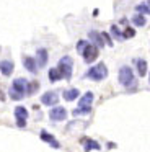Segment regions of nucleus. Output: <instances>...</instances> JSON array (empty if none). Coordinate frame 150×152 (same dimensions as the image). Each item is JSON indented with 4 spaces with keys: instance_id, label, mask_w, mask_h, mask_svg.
Here are the masks:
<instances>
[{
    "instance_id": "nucleus-15",
    "label": "nucleus",
    "mask_w": 150,
    "mask_h": 152,
    "mask_svg": "<svg viewBox=\"0 0 150 152\" xmlns=\"http://www.w3.org/2000/svg\"><path fill=\"white\" fill-rule=\"evenodd\" d=\"M83 149H85V151H101V145L98 144L96 141H91V139H88V141L85 142Z\"/></svg>"
},
{
    "instance_id": "nucleus-2",
    "label": "nucleus",
    "mask_w": 150,
    "mask_h": 152,
    "mask_svg": "<svg viewBox=\"0 0 150 152\" xmlns=\"http://www.w3.org/2000/svg\"><path fill=\"white\" fill-rule=\"evenodd\" d=\"M91 103H93V93H91V92H87V93H85V95L80 98V102H78V108L74 110V116L87 115V113H90Z\"/></svg>"
},
{
    "instance_id": "nucleus-9",
    "label": "nucleus",
    "mask_w": 150,
    "mask_h": 152,
    "mask_svg": "<svg viewBox=\"0 0 150 152\" xmlns=\"http://www.w3.org/2000/svg\"><path fill=\"white\" fill-rule=\"evenodd\" d=\"M41 103L46 106H54L59 103V95L55 92H47L41 96Z\"/></svg>"
},
{
    "instance_id": "nucleus-1",
    "label": "nucleus",
    "mask_w": 150,
    "mask_h": 152,
    "mask_svg": "<svg viewBox=\"0 0 150 152\" xmlns=\"http://www.w3.org/2000/svg\"><path fill=\"white\" fill-rule=\"evenodd\" d=\"M26 87H28V82L25 79H16L13 80V85L10 88V98L12 100H21L23 96L26 95Z\"/></svg>"
},
{
    "instance_id": "nucleus-5",
    "label": "nucleus",
    "mask_w": 150,
    "mask_h": 152,
    "mask_svg": "<svg viewBox=\"0 0 150 152\" xmlns=\"http://www.w3.org/2000/svg\"><path fill=\"white\" fill-rule=\"evenodd\" d=\"M82 54H83V59H85V62H93V61H96V57H98V48L95 46V44H88V43H85L83 46H82Z\"/></svg>"
},
{
    "instance_id": "nucleus-11",
    "label": "nucleus",
    "mask_w": 150,
    "mask_h": 152,
    "mask_svg": "<svg viewBox=\"0 0 150 152\" xmlns=\"http://www.w3.org/2000/svg\"><path fill=\"white\" fill-rule=\"evenodd\" d=\"M88 38H90V39H93V43H95V46H96V48H103L104 46L103 34L98 33V31H90V33H88Z\"/></svg>"
},
{
    "instance_id": "nucleus-21",
    "label": "nucleus",
    "mask_w": 150,
    "mask_h": 152,
    "mask_svg": "<svg viewBox=\"0 0 150 152\" xmlns=\"http://www.w3.org/2000/svg\"><path fill=\"white\" fill-rule=\"evenodd\" d=\"M135 12H137V13H142V15H149L150 13V7H149V5H137Z\"/></svg>"
},
{
    "instance_id": "nucleus-6",
    "label": "nucleus",
    "mask_w": 150,
    "mask_h": 152,
    "mask_svg": "<svg viewBox=\"0 0 150 152\" xmlns=\"http://www.w3.org/2000/svg\"><path fill=\"white\" fill-rule=\"evenodd\" d=\"M119 82H121V85H124V87H132L134 85V74H132V69H130V67L124 66L119 69Z\"/></svg>"
},
{
    "instance_id": "nucleus-10",
    "label": "nucleus",
    "mask_w": 150,
    "mask_h": 152,
    "mask_svg": "<svg viewBox=\"0 0 150 152\" xmlns=\"http://www.w3.org/2000/svg\"><path fill=\"white\" fill-rule=\"evenodd\" d=\"M0 72L5 77H10L13 74V62L12 61H2L0 62Z\"/></svg>"
},
{
    "instance_id": "nucleus-8",
    "label": "nucleus",
    "mask_w": 150,
    "mask_h": 152,
    "mask_svg": "<svg viewBox=\"0 0 150 152\" xmlns=\"http://www.w3.org/2000/svg\"><path fill=\"white\" fill-rule=\"evenodd\" d=\"M49 118L52 119V121H64L65 118H67V111H65V108H62V106H55L49 111Z\"/></svg>"
},
{
    "instance_id": "nucleus-7",
    "label": "nucleus",
    "mask_w": 150,
    "mask_h": 152,
    "mask_svg": "<svg viewBox=\"0 0 150 152\" xmlns=\"http://www.w3.org/2000/svg\"><path fill=\"white\" fill-rule=\"evenodd\" d=\"M15 118H16L18 128H25L26 119H28V110H26L25 106H16L15 108Z\"/></svg>"
},
{
    "instance_id": "nucleus-16",
    "label": "nucleus",
    "mask_w": 150,
    "mask_h": 152,
    "mask_svg": "<svg viewBox=\"0 0 150 152\" xmlns=\"http://www.w3.org/2000/svg\"><path fill=\"white\" fill-rule=\"evenodd\" d=\"M137 72H139L140 77H143L147 74V62L143 59H139L137 61Z\"/></svg>"
},
{
    "instance_id": "nucleus-4",
    "label": "nucleus",
    "mask_w": 150,
    "mask_h": 152,
    "mask_svg": "<svg viewBox=\"0 0 150 152\" xmlns=\"http://www.w3.org/2000/svg\"><path fill=\"white\" fill-rule=\"evenodd\" d=\"M87 77L91 80H103L108 77V69L104 64H96L95 67H91L87 72Z\"/></svg>"
},
{
    "instance_id": "nucleus-23",
    "label": "nucleus",
    "mask_w": 150,
    "mask_h": 152,
    "mask_svg": "<svg viewBox=\"0 0 150 152\" xmlns=\"http://www.w3.org/2000/svg\"><path fill=\"white\" fill-rule=\"evenodd\" d=\"M3 100H5V95H3L2 90H0V102H3Z\"/></svg>"
},
{
    "instance_id": "nucleus-17",
    "label": "nucleus",
    "mask_w": 150,
    "mask_h": 152,
    "mask_svg": "<svg viewBox=\"0 0 150 152\" xmlns=\"http://www.w3.org/2000/svg\"><path fill=\"white\" fill-rule=\"evenodd\" d=\"M36 56H38V59H39L38 64H39L41 67H44V66H46V61H47V53H46V49H39Z\"/></svg>"
},
{
    "instance_id": "nucleus-14",
    "label": "nucleus",
    "mask_w": 150,
    "mask_h": 152,
    "mask_svg": "<svg viewBox=\"0 0 150 152\" xmlns=\"http://www.w3.org/2000/svg\"><path fill=\"white\" fill-rule=\"evenodd\" d=\"M78 95H80V92H78L77 88H70L64 93V98L67 100V102H74L75 98H78Z\"/></svg>"
},
{
    "instance_id": "nucleus-18",
    "label": "nucleus",
    "mask_w": 150,
    "mask_h": 152,
    "mask_svg": "<svg viewBox=\"0 0 150 152\" xmlns=\"http://www.w3.org/2000/svg\"><path fill=\"white\" fill-rule=\"evenodd\" d=\"M49 79H51L52 82H57V80H60V79H62V75H60V72H59L57 67H54V69L49 70Z\"/></svg>"
},
{
    "instance_id": "nucleus-12",
    "label": "nucleus",
    "mask_w": 150,
    "mask_h": 152,
    "mask_svg": "<svg viewBox=\"0 0 150 152\" xmlns=\"http://www.w3.org/2000/svg\"><path fill=\"white\" fill-rule=\"evenodd\" d=\"M23 64H25V67H26V69H28L31 74H36L38 67H36V61L33 59V57H23Z\"/></svg>"
},
{
    "instance_id": "nucleus-3",
    "label": "nucleus",
    "mask_w": 150,
    "mask_h": 152,
    "mask_svg": "<svg viewBox=\"0 0 150 152\" xmlns=\"http://www.w3.org/2000/svg\"><path fill=\"white\" fill-rule=\"evenodd\" d=\"M59 72H60V75L64 77V79H70L72 77V69H74V61H72V57L68 56H64L60 61H59Z\"/></svg>"
},
{
    "instance_id": "nucleus-19",
    "label": "nucleus",
    "mask_w": 150,
    "mask_h": 152,
    "mask_svg": "<svg viewBox=\"0 0 150 152\" xmlns=\"http://www.w3.org/2000/svg\"><path fill=\"white\" fill-rule=\"evenodd\" d=\"M132 21H134V25H135V26H143V25H145V17H143L142 13L135 15V17L132 18Z\"/></svg>"
},
{
    "instance_id": "nucleus-13",
    "label": "nucleus",
    "mask_w": 150,
    "mask_h": 152,
    "mask_svg": "<svg viewBox=\"0 0 150 152\" xmlns=\"http://www.w3.org/2000/svg\"><path fill=\"white\" fill-rule=\"evenodd\" d=\"M41 139H42V141H44V142H47V144H51V145H52V147H54V149H59V147H60V145H59V142L55 141V139L52 137L51 134H47V132H46V131H42V132H41Z\"/></svg>"
},
{
    "instance_id": "nucleus-20",
    "label": "nucleus",
    "mask_w": 150,
    "mask_h": 152,
    "mask_svg": "<svg viewBox=\"0 0 150 152\" xmlns=\"http://www.w3.org/2000/svg\"><path fill=\"white\" fill-rule=\"evenodd\" d=\"M38 87H39V83L38 82H31L28 87H26V95H33V93L38 90Z\"/></svg>"
},
{
    "instance_id": "nucleus-22",
    "label": "nucleus",
    "mask_w": 150,
    "mask_h": 152,
    "mask_svg": "<svg viewBox=\"0 0 150 152\" xmlns=\"http://www.w3.org/2000/svg\"><path fill=\"white\" fill-rule=\"evenodd\" d=\"M134 34H135V31L132 30V28H126L122 33V38H134Z\"/></svg>"
}]
</instances>
